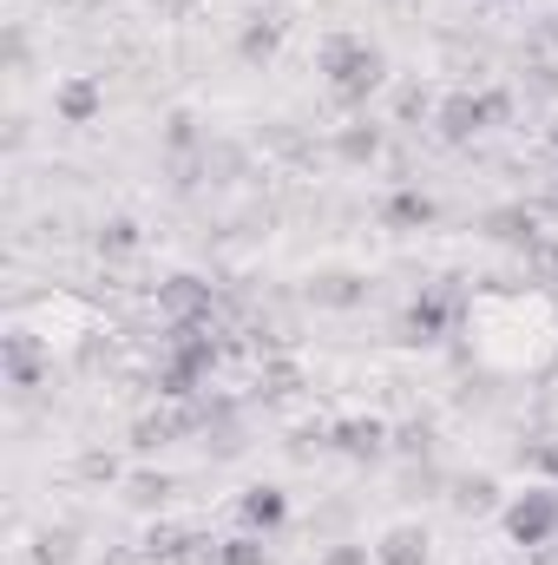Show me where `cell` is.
I'll list each match as a JSON object with an SVG mask.
<instances>
[{"label": "cell", "mask_w": 558, "mask_h": 565, "mask_svg": "<svg viewBox=\"0 0 558 565\" xmlns=\"http://www.w3.org/2000/svg\"><path fill=\"white\" fill-rule=\"evenodd\" d=\"M302 296L315 309H362L368 302V277L362 270H315V277L302 282Z\"/></svg>", "instance_id": "5bb4252c"}, {"label": "cell", "mask_w": 558, "mask_h": 565, "mask_svg": "<svg viewBox=\"0 0 558 565\" xmlns=\"http://www.w3.org/2000/svg\"><path fill=\"white\" fill-rule=\"evenodd\" d=\"M329 454H342L355 467H375V460L395 454V427L382 415H342V422H329Z\"/></svg>", "instance_id": "52a82bcc"}, {"label": "cell", "mask_w": 558, "mask_h": 565, "mask_svg": "<svg viewBox=\"0 0 558 565\" xmlns=\"http://www.w3.org/2000/svg\"><path fill=\"white\" fill-rule=\"evenodd\" d=\"M447 500H453V513H460V520H486V513H500V507H506V493H500V480H493V473H460Z\"/></svg>", "instance_id": "2e32d148"}, {"label": "cell", "mask_w": 558, "mask_h": 565, "mask_svg": "<svg viewBox=\"0 0 558 565\" xmlns=\"http://www.w3.org/2000/svg\"><path fill=\"white\" fill-rule=\"evenodd\" d=\"M151 309H158L164 329H217L224 289L211 277H197V270H171V277H158V289H151Z\"/></svg>", "instance_id": "3957f363"}, {"label": "cell", "mask_w": 558, "mask_h": 565, "mask_svg": "<svg viewBox=\"0 0 558 565\" xmlns=\"http://www.w3.org/2000/svg\"><path fill=\"white\" fill-rule=\"evenodd\" d=\"M315 73H322L329 99L355 119V113H368V99L388 86V53H382L368 33H329V40L315 46Z\"/></svg>", "instance_id": "6da1fadb"}, {"label": "cell", "mask_w": 558, "mask_h": 565, "mask_svg": "<svg viewBox=\"0 0 558 565\" xmlns=\"http://www.w3.org/2000/svg\"><path fill=\"white\" fill-rule=\"evenodd\" d=\"M151 7H158V13H184L191 0H151Z\"/></svg>", "instance_id": "f1b7e54d"}, {"label": "cell", "mask_w": 558, "mask_h": 565, "mask_svg": "<svg viewBox=\"0 0 558 565\" xmlns=\"http://www.w3.org/2000/svg\"><path fill=\"white\" fill-rule=\"evenodd\" d=\"M282 40H289V20H282L277 7L264 13H244V26H237V60L250 66V73H264V66H277V53H282Z\"/></svg>", "instance_id": "9c48e42d"}, {"label": "cell", "mask_w": 558, "mask_h": 565, "mask_svg": "<svg viewBox=\"0 0 558 565\" xmlns=\"http://www.w3.org/2000/svg\"><path fill=\"white\" fill-rule=\"evenodd\" d=\"M171 493H178V480H171V473H158V467L126 473V507H139V513H158Z\"/></svg>", "instance_id": "d6986e66"}, {"label": "cell", "mask_w": 558, "mask_h": 565, "mask_svg": "<svg viewBox=\"0 0 558 565\" xmlns=\"http://www.w3.org/2000/svg\"><path fill=\"white\" fill-rule=\"evenodd\" d=\"M237 526H244V533L277 540L282 526H289V493H282V487H270V480L244 487V493H237Z\"/></svg>", "instance_id": "8fae6325"}, {"label": "cell", "mask_w": 558, "mask_h": 565, "mask_svg": "<svg viewBox=\"0 0 558 565\" xmlns=\"http://www.w3.org/2000/svg\"><path fill=\"white\" fill-rule=\"evenodd\" d=\"M493 7H506V0H493Z\"/></svg>", "instance_id": "d6a6232c"}, {"label": "cell", "mask_w": 558, "mask_h": 565, "mask_svg": "<svg viewBox=\"0 0 558 565\" xmlns=\"http://www.w3.org/2000/svg\"><path fill=\"white\" fill-rule=\"evenodd\" d=\"M315 565H375V546H362V540H335V546H322V559Z\"/></svg>", "instance_id": "484cf974"}, {"label": "cell", "mask_w": 558, "mask_h": 565, "mask_svg": "<svg viewBox=\"0 0 558 565\" xmlns=\"http://www.w3.org/2000/svg\"><path fill=\"white\" fill-rule=\"evenodd\" d=\"M73 559H79V546H73L66 526H46V533L33 540V565H73Z\"/></svg>", "instance_id": "7402d4cb"}, {"label": "cell", "mask_w": 558, "mask_h": 565, "mask_svg": "<svg viewBox=\"0 0 558 565\" xmlns=\"http://www.w3.org/2000/svg\"><path fill=\"white\" fill-rule=\"evenodd\" d=\"M433 106H440V99H433L427 86H415V79L395 93V119H401V126H415V119H427V126H433Z\"/></svg>", "instance_id": "603a6c76"}, {"label": "cell", "mask_w": 558, "mask_h": 565, "mask_svg": "<svg viewBox=\"0 0 558 565\" xmlns=\"http://www.w3.org/2000/svg\"><path fill=\"white\" fill-rule=\"evenodd\" d=\"M86 473H93V480H119V460H112V454H86Z\"/></svg>", "instance_id": "4316f807"}, {"label": "cell", "mask_w": 558, "mask_h": 565, "mask_svg": "<svg viewBox=\"0 0 558 565\" xmlns=\"http://www.w3.org/2000/svg\"><path fill=\"white\" fill-rule=\"evenodd\" d=\"M526 565H558V546H539V553H526Z\"/></svg>", "instance_id": "83f0119b"}, {"label": "cell", "mask_w": 558, "mask_h": 565, "mask_svg": "<svg viewBox=\"0 0 558 565\" xmlns=\"http://www.w3.org/2000/svg\"><path fill=\"white\" fill-rule=\"evenodd\" d=\"M158 145H164V158H204V151H211V132H204V119H197L191 106H178V113H164Z\"/></svg>", "instance_id": "e0dca14e"}, {"label": "cell", "mask_w": 558, "mask_h": 565, "mask_svg": "<svg viewBox=\"0 0 558 565\" xmlns=\"http://www.w3.org/2000/svg\"><path fill=\"white\" fill-rule=\"evenodd\" d=\"M106 113V86L93 79V73H66L60 86H53V119L60 126H93Z\"/></svg>", "instance_id": "7c38bea8"}, {"label": "cell", "mask_w": 558, "mask_h": 565, "mask_svg": "<svg viewBox=\"0 0 558 565\" xmlns=\"http://www.w3.org/2000/svg\"><path fill=\"white\" fill-rule=\"evenodd\" d=\"M335 158H342L348 171H368V164H382V158H388V126H375L368 113H355L348 126H335Z\"/></svg>", "instance_id": "4fadbf2b"}, {"label": "cell", "mask_w": 558, "mask_h": 565, "mask_svg": "<svg viewBox=\"0 0 558 565\" xmlns=\"http://www.w3.org/2000/svg\"><path fill=\"white\" fill-rule=\"evenodd\" d=\"M460 322H466V296H460V282L453 277L420 282L415 296H408V309H401V342H415V349H440Z\"/></svg>", "instance_id": "277c9868"}, {"label": "cell", "mask_w": 558, "mask_h": 565, "mask_svg": "<svg viewBox=\"0 0 558 565\" xmlns=\"http://www.w3.org/2000/svg\"><path fill=\"white\" fill-rule=\"evenodd\" d=\"M224 559V540H211V533H184V546H178V559L171 565H217Z\"/></svg>", "instance_id": "cb8c5ba5"}, {"label": "cell", "mask_w": 558, "mask_h": 565, "mask_svg": "<svg viewBox=\"0 0 558 565\" xmlns=\"http://www.w3.org/2000/svg\"><path fill=\"white\" fill-rule=\"evenodd\" d=\"M144 250V224L139 217H99V231H93V257L99 264H126V257H139Z\"/></svg>", "instance_id": "9a60e30c"}, {"label": "cell", "mask_w": 558, "mask_h": 565, "mask_svg": "<svg viewBox=\"0 0 558 565\" xmlns=\"http://www.w3.org/2000/svg\"><path fill=\"white\" fill-rule=\"evenodd\" d=\"M217 565H277V553H270L264 533H244V526H237V533L224 540V559Z\"/></svg>", "instance_id": "ffe728a7"}, {"label": "cell", "mask_w": 558, "mask_h": 565, "mask_svg": "<svg viewBox=\"0 0 558 565\" xmlns=\"http://www.w3.org/2000/svg\"><path fill=\"white\" fill-rule=\"evenodd\" d=\"M519 119V93L513 86H460L433 106V132L440 145H473L480 132H500Z\"/></svg>", "instance_id": "7a4b0ae2"}, {"label": "cell", "mask_w": 558, "mask_h": 565, "mask_svg": "<svg viewBox=\"0 0 558 565\" xmlns=\"http://www.w3.org/2000/svg\"><path fill=\"white\" fill-rule=\"evenodd\" d=\"M519 467L539 473V480H558V434H533V440H519Z\"/></svg>", "instance_id": "44dd1931"}, {"label": "cell", "mask_w": 558, "mask_h": 565, "mask_svg": "<svg viewBox=\"0 0 558 565\" xmlns=\"http://www.w3.org/2000/svg\"><path fill=\"white\" fill-rule=\"evenodd\" d=\"M0 375H7V388H13V395H33V388L53 375V349H46L33 329H20V322H13V329L0 335Z\"/></svg>", "instance_id": "8992f818"}, {"label": "cell", "mask_w": 558, "mask_h": 565, "mask_svg": "<svg viewBox=\"0 0 558 565\" xmlns=\"http://www.w3.org/2000/svg\"><path fill=\"white\" fill-rule=\"evenodd\" d=\"M546 139H552V151H558V119H552V132H546Z\"/></svg>", "instance_id": "1f68e13d"}, {"label": "cell", "mask_w": 558, "mask_h": 565, "mask_svg": "<svg viewBox=\"0 0 558 565\" xmlns=\"http://www.w3.org/2000/svg\"><path fill=\"white\" fill-rule=\"evenodd\" d=\"M427 526H388L375 540V565H427Z\"/></svg>", "instance_id": "ac0fdd59"}, {"label": "cell", "mask_w": 558, "mask_h": 565, "mask_svg": "<svg viewBox=\"0 0 558 565\" xmlns=\"http://www.w3.org/2000/svg\"><path fill=\"white\" fill-rule=\"evenodd\" d=\"M546 40H552V53H558V13H552V20H546Z\"/></svg>", "instance_id": "f546056e"}, {"label": "cell", "mask_w": 558, "mask_h": 565, "mask_svg": "<svg viewBox=\"0 0 558 565\" xmlns=\"http://www.w3.org/2000/svg\"><path fill=\"white\" fill-rule=\"evenodd\" d=\"M480 231H486L493 244L519 250V257H533V250L546 244V231H539V211H533V204H500V211H486V217H480Z\"/></svg>", "instance_id": "30bf717a"}, {"label": "cell", "mask_w": 558, "mask_h": 565, "mask_svg": "<svg viewBox=\"0 0 558 565\" xmlns=\"http://www.w3.org/2000/svg\"><path fill=\"white\" fill-rule=\"evenodd\" d=\"M546 204H552V211H558V178H552V191H546Z\"/></svg>", "instance_id": "4dcf8cb0"}, {"label": "cell", "mask_w": 558, "mask_h": 565, "mask_svg": "<svg viewBox=\"0 0 558 565\" xmlns=\"http://www.w3.org/2000/svg\"><path fill=\"white\" fill-rule=\"evenodd\" d=\"M382 231H395V237H415V231H433L440 224V198L433 191H420V184H395L388 198H382Z\"/></svg>", "instance_id": "ba28073f"}, {"label": "cell", "mask_w": 558, "mask_h": 565, "mask_svg": "<svg viewBox=\"0 0 558 565\" xmlns=\"http://www.w3.org/2000/svg\"><path fill=\"white\" fill-rule=\"evenodd\" d=\"M500 526H506V540H513L519 553L558 546V480H533L526 493H506Z\"/></svg>", "instance_id": "5b68a950"}, {"label": "cell", "mask_w": 558, "mask_h": 565, "mask_svg": "<svg viewBox=\"0 0 558 565\" xmlns=\"http://www.w3.org/2000/svg\"><path fill=\"white\" fill-rule=\"evenodd\" d=\"M395 454H401V460H415V454L427 460V454H433V427L427 422H401L395 427Z\"/></svg>", "instance_id": "d4e9b609"}]
</instances>
